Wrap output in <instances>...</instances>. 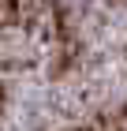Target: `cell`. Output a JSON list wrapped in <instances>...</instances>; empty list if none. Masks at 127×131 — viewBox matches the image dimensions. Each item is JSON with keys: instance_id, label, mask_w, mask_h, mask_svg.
<instances>
[]
</instances>
